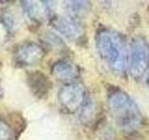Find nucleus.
Listing matches in <instances>:
<instances>
[{
    "label": "nucleus",
    "mask_w": 149,
    "mask_h": 140,
    "mask_svg": "<svg viewBox=\"0 0 149 140\" xmlns=\"http://www.w3.org/2000/svg\"><path fill=\"white\" fill-rule=\"evenodd\" d=\"M0 140H12L11 129L1 120H0Z\"/></svg>",
    "instance_id": "nucleus-13"
},
{
    "label": "nucleus",
    "mask_w": 149,
    "mask_h": 140,
    "mask_svg": "<svg viewBox=\"0 0 149 140\" xmlns=\"http://www.w3.org/2000/svg\"><path fill=\"white\" fill-rule=\"evenodd\" d=\"M3 37H4V31H3V27H2V25L0 24V43L2 42Z\"/></svg>",
    "instance_id": "nucleus-14"
},
{
    "label": "nucleus",
    "mask_w": 149,
    "mask_h": 140,
    "mask_svg": "<svg viewBox=\"0 0 149 140\" xmlns=\"http://www.w3.org/2000/svg\"><path fill=\"white\" fill-rule=\"evenodd\" d=\"M12 10H7L1 15V21L5 27H7L8 30H14L18 27L19 18L17 13L11 12Z\"/></svg>",
    "instance_id": "nucleus-12"
},
{
    "label": "nucleus",
    "mask_w": 149,
    "mask_h": 140,
    "mask_svg": "<svg viewBox=\"0 0 149 140\" xmlns=\"http://www.w3.org/2000/svg\"><path fill=\"white\" fill-rule=\"evenodd\" d=\"M52 73L58 79L67 80L77 76V68L74 64L67 61H60L52 66Z\"/></svg>",
    "instance_id": "nucleus-7"
},
{
    "label": "nucleus",
    "mask_w": 149,
    "mask_h": 140,
    "mask_svg": "<svg viewBox=\"0 0 149 140\" xmlns=\"http://www.w3.org/2000/svg\"><path fill=\"white\" fill-rule=\"evenodd\" d=\"M16 57L22 64L34 65L43 59L44 50L36 43H26L18 50Z\"/></svg>",
    "instance_id": "nucleus-6"
},
{
    "label": "nucleus",
    "mask_w": 149,
    "mask_h": 140,
    "mask_svg": "<svg viewBox=\"0 0 149 140\" xmlns=\"http://www.w3.org/2000/svg\"><path fill=\"white\" fill-rule=\"evenodd\" d=\"M147 82H148V86H149V77H148V79H147Z\"/></svg>",
    "instance_id": "nucleus-15"
},
{
    "label": "nucleus",
    "mask_w": 149,
    "mask_h": 140,
    "mask_svg": "<svg viewBox=\"0 0 149 140\" xmlns=\"http://www.w3.org/2000/svg\"><path fill=\"white\" fill-rule=\"evenodd\" d=\"M22 83L18 81L17 77H10L7 78L6 83V95L8 101L10 104L17 106L20 102V98L22 97L23 91H22Z\"/></svg>",
    "instance_id": "nucleus-9"
},
{
    "label": "nucleus",
    "mask_w": 149,
    "mask_h": 140,
    "mask_svg": "<svg viewBox=\"0 0 149 140\" xmlns=\"http://www.w3.org/2000/svg\"><path fill=\"white\" fill-rule=\"evenodd\" d=\"M97 48L102 58L116 74L123 73L127 60L122 36L112 30H104L97 37Z\"/></svg>",
    "instance_id": "nucleus-1"
},
{
    "label": "nucleus",
    "mask_w": 149,
    "mask_h": 140,
    "mask_svg": "<svg viewBox=\"0 0 149 140\" xmlns=\"http://www.w3.org/2000/svg\"><path fill=\"white\" fill-rule=\"evenodd\" d=\"M53 26L61 34L70 39H77L82 35L83 29L74 19L66 16H59L52 20Z\"/></svg>",
    "instance_id": "nucleus-5"
},
{
    "label": "nucleus",
    "mask_w": 149,
    "mask_h": 140,
    "mask_svg": "<svg viewBox=\"0 0 149 140\" xmlns=\"http://www.w3.org/2000/svg\"><path fill=\"white\" fill-rule=\"evenodd\" d=\"M39 1H22V6L27 16L34 20H42L47 14L48 4Z\"/></svg>",
    "instance_id": "nucleus-8"
},
{
    "label": "nucleus",
    "mask_w": 149,
    "mask_h": 140,
    "mask_svg": "<svg viewBox=\"0 0 149 140\" xmlns=\"http://www.w3.org/2000/svg\"><path fill=\"white\" fill-rule=\"evenodd\" d=\"M67 10L74 15H81L90 10V3L86 1H69L65 4Z\"/></svg>",
    "instance_id": "nucleus-11"
},
{
    "label": "nucleus",
    "mask_w": 149,
    "mask_h": 140,
    "mask_svg": "<svg viewBox=\"0 0 149 140\" xmlns=\"http://www.w3.org/2000/svg\"><path fill=\"white\" fill-rule=\"evenodd\" d=\"M130 72L134 78H140L149 65V45L143 36H135L130 43L129 55Z\"/></svg>",
    "instance_id": "nucleus-3"
},
{
    "label": "nucleus",
    "mask_w": 149,
    "mask_h": 140,
    "mask_svg": "<svg viewBox=\"0 0 149 140\" xmlns=\"http://www.w3.org/2000/svg\"><path fill=\"white\" fill-rule=\"evenodd\" d=\"M109 109L116 123L126 129L136 128L142 121L139 107L127 93L115 92L109 96Z\"/></svg>",
    "instance_id": "nucleus-2"
},
{
    "label": "nucleus",
    "mask_w": 149,
    "mask_h": 140,
    "mask_svg": "<svg viewBox=\"0 0 149 140\" xmlns=\"http://www.w3.org/2000/svg\"><path fill=\"white\" fill-rule=\"evenodd\" d=\"M30 81V87L36 92V94L45 95L46 93H48L50 84L48 80V78H46L43 74L39 72L32 74Z\"/></svg>",
    "instance_id": "nucleus-10"
},
{
    "label": "nucleus",
    "mask_w": 149,
    "mask_h": 140,
    "mask_svg": "<svg viewBox=\"0 0 149 140\" xmlns=\"http://www.w3.org/2000/svg\"><path fill=\"white\" fill-rule=\"evenodd\" d=\"M59 100L64 108L74 111L84 104L85 90L81 84H69L60 91Z\"/></svg>",
    "instance_id": "nucleus-4"
}]
</instances>
